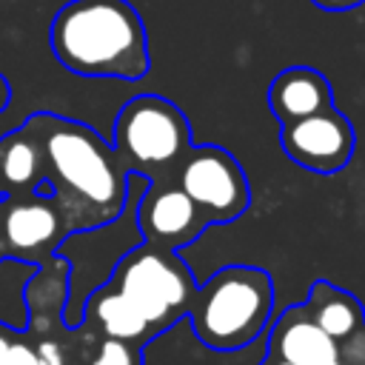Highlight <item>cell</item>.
<instances>
[{"instance_id": "16", "label": "cell", "mask_w": 365, "mask_h": 365, "mask_svg": "<svg viewBox=\"0 0 365 365\" xmlns=\"http://www.w3.org/2000/svg\"><path fill=\"white\" fill-rule=\"evenodd\" d=\"M336 351L342 365H365V325L351 336H345L342 342H336Z\"/></svg>"}, {"instance_id": "5", "label": "cell", "mask_w": 365, "mask_h": 365, "mask_svg": "<svg viewBox=\"0 0 365 365\" xmlns=\"http://www.w3.org/2000/svg\"><path fill=\"white\" fill-rule=\"evenodd\" d=\"M108 285L145 317L154 336L185 319L197 297V282L185 259L177 251H163L148 242L134 245L114 262Z\"/></svg>"}, {"instance_id": "6", "label": "cell", "mask_w": 365, "mask_h": 365, "mask_svg": "<svg viewBox=\"0 0 365 365\" xmlns=\"http://www.w3.org/2000/svg\"><path fill=\"white\" fill-rule=\"evenodd\" d=\"M177 185L191 197L211 225L231 222L251 205L248 177L234 154L222 145H191L177 171Z\"/></svg>"}, {"instance_id": "12", "label": "cell", "mask_w": 365, "mask_h": 365, "mask_svg": "<svg viewBox=\"0 0 365 365\" xmlns=\"http://www.w3.org/2000/svg\"><path fill=\"white\" fill-rule=\"evenodd\" d=\"M83 322L100 334L103 339H117V342H128L134 348H143L145 342L154 339L151 325L145 322V317L108 282L97 285L86 302H83Z\"/></svg>"}, {"instance_id": "8", "label": "cell", "mask_w": 365, "mask_h": 365, "mask_svg": "<svg viewBox=\"0 0 365 365\" xmlns=\"http://www.w3.org/2000/svg\"><path fill=\"white\" fill-rule=\"evenodd\" d=\"M279 145L297 165L317 174H336L354 157L356 131L351 120L331 106L305 120L279 125Z\"/></svg>"}, {"instance_id": "15", "label": "cell", "mask_w": 365, "mask_h": 365, "mask_svg": "<svg viewBox=\"0 0 365 365\" xmlns=\"http://www.w3.org/2000/svg\"><path fill=\"white\" fill-rule=\"evenodd\" d=\"M88 365H143V348L117 339H103Z\"/></svg>"}, {"instance_id": "7", "label": "cell", "mask_w": 365, "mask_h": 365, "mask_svg": "<svg viewBox=\"0 0 365 365\" xmlns=\"http://www.w3.org/2000/svg\"><path fill=\"white\" fill-rule=\"evenodd\" d=\"M71 237L68 217L54 194H20L0 200V262L43 265Z\"/></svg>"}, {"instance_id": "21", "label": "cell", "mask_w": 365, "mask_h": 365, "mask_svg": "<svg viewBox=\"0 0 365 365\" xmlns=\"http://www.w3.org/2000/svg\"><path fill=\"white\" fill-rule=\"evenodd\" d=\"M14 339H17V334H14L9 325H3V322H0V356L6 354V348H9Z\"/></svg>"}, {"instance_id": "3", "label": "cell", "mask_w": 365, "mask_h": 365, "mask_svg": "<svg viewBox=\"0 0 365 365\" xmlns=\"http://www.w3.org/2000/svg\"><path fill=\"white\" fill-rule=\"evenodd\" d=\"M274 279L257 265H225L197 285L188 322L211 351H240L271 322Z\"/></svg>"}, {"instance_id": "4", "label": "cell", "mask_w": 365, "mask_h": 365, "mask_svg": "<svg viewBox=\"0 0 365 365\" xmlns=\"http://www.w3.org/2000/svg\"><path fill=\"white\" fill-rule=\"evenodd\" d=\"M191 145L188 117L160 94H137L114 117L111 148L128 177L177 182V171Z\"/></svg>"}, {"instance_id": "22", "label": "cell", "mask_w": 365, "mask_h": 365, "mask_svg": "<svg viewBox=\"0 0 365 365\" xmlns=\"http://www.w3.org/2000/svg\"><path fill=\"white\" fill-rule=\"evenodd\" d=\"M259 365H291V362H285V359H277V356H268V354H265Z\"/></svg>"}, {"instance_id": "20", "label": "cell", "mask_w": 365, "mask_h": 365, "mask_svg": "<svg viewBox=\"0 0 365 365\" xmlns=\"http://www.w3.org/2000/svg\"><path fill=\"white\" fill-rule=\"evenodd\" d=\"M9 103H11V83L0 74V114L9 108Z\"/></svg>"}, {"instance_id": "19", "label": "cell", "mask_w": 365, "mask_h": 365, "mask_svg": "<svg viewBox=\"0 0 365 365\" xmlns=\"http://www.w3.org/2000/svg\"><path fill=\"white\" fill-rule=\"evenodd\" d=\"M311 3L322 11H351V9L362 6L365 0H311Z\"/></svg>"}, {"instance_id": "18", "label": "cell", "mask_w": 365, "mask_h": 365, "mask_svg": "<svg viewBox=\"0 0 365 365\" xmlns=\"http://www.w3.org/2000/svg\"><path fill=\"white\" fill-rule=\"evenodd\" d=\"M34 354H37L40 365H66V354H63L60 342H54V339H40L34 345Z\"/></svg>"}, {"instance_id": "11", "label": "cell", "mask_w": 365, "mask_h": 365, "mask_svg": "<svg viewBox=\"0 0 365 365\" xmlns=\"http://www.w3.org/2000/svg\"><path fill=\"white\" fill-rule=\"evenodd\" d=\"M268 106L279 125L305 120L334 106V88L328 77L311 66H291L279 71L268 86Z\"/></svg>"}, {"instance_id": "10", "label": "cell", "mask_w": 365, "mask_h": 365, "mask_svg": "<svg viewBox=\"0 0 365 365\" xmlns=\"http://www.w3.org/2000/svg\"><path fill=\"white\" fill-rule=\"evenodd\" d=\"M265 354L291 365H342L336 342L311 319L302 302L282 308L271 319Z\"/></svg>"}, {"instance_id": "17", "label": "cell", "mask_w": 365, "mask_h": 365, "mask_svg": "<svg viewBox=\"0 0 365 365\" xmlns=\"http://www.w3.org/2000/svg\"><path fill=\"white\" fill-rule=\"evenodd\" d=\"M0 365H40V362H37L34 345L17 334V339H14V342L6 348V354L0 356Z\"/></svg>"}, {"instance_id": "9", "label": "cell", "mask_w": 365, "mask_h": 365, "mask_svg": "<svg viewBox=\"0 0 365 365\" xmlns=\"http://www.w3.org/2000/svg\"><path fill=\"white\" fill-rule=\"evenodd\" d=\"M134 220L143 242L163 251L185 248L211 225L177 182H148L134 208Z\"/></svg>"}, {"instance_id": "1", "label": "cell", "mask_w": 365, "mask_h": 365, "mask_svg": "<svg viewBox=\"0 0 365 365\" xmlns=\"http://www.w3.org/2000/svg\"><path fill=\"white\" fill-rule=\"evenodd\" d=\"M26 123L43 145L46 182L60 200L71 234L114 222L128 202V174L111 143L91 125L51 111L29 114Z\"/></svg>"}, {"instance_id": "2", "label": "cell", "mask_w": 365, "mask_h": 365, "mask_svg": "<svg viewBox=\"0 0 365 365\" xmlns=\"http://www.w3.org/2000/svg\"><path fill=\"white\" fill-rule=\"evenodd\" d=\"M51 54L80 77L143 80L151 68L145 26L128 0H68L48 26Z\"/></svg>"}, {"instance_id": "14", "label": "cell", "mask_w": 365, "mask_h": 365, "mask_svg": "<svg viewBox=\"0 0 365 365\" xmlns=\"http://www.w3.org/2000/svg\"><path fill=\"white\" fill-rule=\"evenodd\" d=\"M302 305L311 314V319L334 342H342L345 336H351L354 331H359L365 325V308H362L359 297H354L351 291H345L339 285H331L328 279H317Z\"/></svg>"}, {"instance_id": "13", "label": "cell", "mask_w": 365, "mask_h": 365, "mask_svg": "<svg viewBox=\"0 0 365 365\" xmlns=\"http://www.w3.org/2000/svg\"><path fill=\"white\" fill-rule=\"evenodd\" d=\"M46 182V154L29 123L0 137V200L34 194Z\"/></svg>"}]
</instances>
